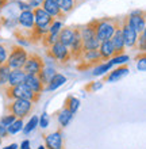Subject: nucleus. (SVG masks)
Segmentation results:
<instances>
[{
	"instance_id": "nucleus-1",
	"label": "nucleus",
	"mask_w": 146,
	"mask_h": 149,
	"mask_svg": "<svg viewBox=\"0 0 146 149\" xmlns=\"http://www.w3.org/2000/svg\"><path fill=\"white\" fill-rule=\"evenodd\" d=\"M93 29H95L96 37L99 42L110 41L115 30L120 26V19L118 18H99V19H92Z\"/></svg>"
},
{
	"instance_id": "nucleus-2",
	"label": "nucleus",
	"mask_w": 146,
	"mask_h": 149,
	"mask_svg": "<svg viewBox=\"0 0 146 149\" xmlns=\"http://www.w3.org/2000/svg\"><path fill=\"white\" fill-rule=\"evenodd\" d=\"M4 96L8 100H15V99H26L30 100L33 103H37L39 100L41 95L39 94H34L33 91H30L24 84H19V86H14V87H8L6 86L4 88H1Z\"/></svg>"
},
{
	"instance_id": "nucleus-3",
	"label": "nucleus",
	"mask_w": 146,
	"mask_h": 149,
	"mask_svg": "<svg viewBox=\"0 0 146 149\" xmlns=\"http://www.w3.org/2000/svg\"><path fill=\"white\" fill-rule=\"evenodd\" d=\"M34 104L35 103L26 100V99H15V100H10V103L6 106V110L12 114L16 119H23L33 113Z\"/></svg>"
},
{
	"instance_id": "nucleus-4",
	"label": "nucleus",
	"mask_w": 146,
	"mask_h": 149,
	"mask_svg": "<svg viewBox=\"0 0 146 149\" xmlns=\"http://www.w3.org/2000/svg\"><path fill=\"white\" fill-rule=\"evenodd\" d=\"M27 57H28V53L23 46H20V45H12L11 50L8 53L7 63L6 64L11 69H22L24 63L27 61Z\"/></svg>"
},
{
	"instance_id": "nucleus-5",
	"label": "nucleus",
	"mask_w": 146,
	"mask_h": 149,
	"mask_svg": "<svg viewBox=\"0 0 146 149\" xmlns=\"http://www.w3.org/2000/svg\"><path fill=\"white\" fill-rule=\"evenodd\" d=\"M80 36H81V41H83L84 50H98L99 49L100 42H99L98 37H96L92 20L88 22L85 26L80 27Z\"/></svg>"
},
{
	"instance_id": "nucleus-6",
	"label": "nucleus",
	"mask_w": 146,
	"mask_h": 149,
	"mask_svg": "<svg viewBox=\"0 0 146 149\" xmlns=\"http://www.w3.org/2000/svg\"><path fill=\"white\" fill-rule=\"evenodd\" d=\"M46 54H48L51 60L58 61V63L62 64V65L64 64H68L72 60L69 49L60 42H55V43H53L50 47H48V49H46Z\"/></svg>"
},
{
	"instance_id": "nucleus-7",
	"label": "nucleus",
	"mask_w": 146,
	"mask_h": 149,
	"mask_svg": "<svg viewBox=\"0 0 146 149\" xmlns=\"http://www.w3.org/2000/svg\"><path fill=\"white\" fill-rule=\"evenodd\" d=\"M120 31H122L123 42H125V47L129 49H135L137 46V39H138V34L134 31V29H131V26L127 22V16L120 19Z\"/></svg>"
},
{
	"instance_id": "nucleus-8",
	"label": "nucleus",
	"mask_w": 146,
	"mask_h": 149,
	"mask_svg": "<svg viewBox=\"0 0 146 149\" xmlns=\"http://www.w3.org/2000/svg\"><path fill=\"white\" fill-rule=\"evenodd\" d=\"M45 67V61L39 54L37 53H31L28 54L27 61L24 63L22 71L26 74H39Z\"/></svg>"
},
{
	"instance_id": "nucleus-9",
	"label": "nucleus",
	"mask_w": 146,
	"mask_h": 149,
	"mask_svg": "<svg viewBox=\"0 0 146 149\" xmlns=\"http://www.w3.org/2000/svg\"><path fill=\"white\" fill-rule=\"evenodd\" d=\"M127 22L131 26V29H134V31L137 34H141L142 31L146 30L145 11L143 10H135V11L130 12L127 15Z\"/></svg>"
},
{
	"instance_id": "nucleus-10",
	"label": "nucleus",
	"mask_w": 146,
	"mask_h": 149,
	"mask_svg": "<svg viewBox=\"0 0 146 149\" xmlns=\"http://www.w3.org/2000/svg\"><path fill=\"white\" fill-rule=\"evenodd\" d=\"M44 141H45V148L46 149H62L64 148V133L62 129L54 130L51 133L44 134Z\"/></svg>"
},
{
	"instance_id": "nucleus-11",
	"label": "nucleus",
	"mask_w": 146,
	"mask_h": 149,
	"mask_svg": "<svg viewBox=\"0 0 146 149\" xmlns=\"http://www.w3.org/2000/svg\"><path fill=\"white\" fill-rule=\"evenodd\" d=\"M69 53L71 57L75 58L76 61H79L80 56L83 53V41H81V36H80V27H75V34H73V39H72L71 45H69Z\"/></svg>"
},
{
	"instance_id": "nucleus-12",
	"label": "nucleus",
	"mask_w": 146,
	"mask_h": 149,
	"mask_svg": "<svg viewBox=\"0 0 146 149\" xmlns=\"http://www.w3.org/2000/svg\"><path fill=\"white\" fill-rule=\"evenodd\" d=\"M42 8L48 12L53 19L61 20V22L65 20V14L60 10L58 4L55 3V0H44V3H42Z\"/></svg>"
},
{
	"instance_id": "nucleus-13",
	"label": "nucleus",
	"mask_w": 146,
	"mask_h": 149,
	"mask_svg": "<svg viewBox=\"0 0 146 149\" xmlns=\"http://www.w3.org/2000/svg\"><path fill=\"white\" fill-rule=\"evenodd\" d=\"M16 20H18V24H19L26 33L31 31L33 29H34V14H33V10L22 11L19 15H18V19Z\"/></svg>"
},
{
	"instance_id": "nucleus-14",
	"label": "nucleus",
	"mask_w": 146,
	"mask_h": 149,
	"mask_svg": "<svg viewBox=\"0 0 146 149\" xmlns=\"http://www.w3.org/2000/svg\"><path fill=\"white\" fill-rule=\"evenodd\" d=\"M23 84L27 87L30 91H33L34 94H42L45 91V86L42 84L41 79L38 77V74H26Z\"/></svg>"
},
{
	"instance_id": "nucleus-15",
	"label": "nucleus",
	"mask_w": 146,
	"mask_h": 149,
	"mask_svg": "<svg viewBox=\"0 0 146 149\" xmlns=\"http://www.w3.org/2000/svg\"><path fill=\"white\" fill-rule=\"evenodd\" d=\"M111 45H112V49H114V57L115 56H120L125 54V42H123V37H122V31H120V26H119L115 33L112 34L110 39Z\"/></svg>"
},
{
	"instance_id": "nucleus-16",
	"label": "nucleus",
	"mask_w": 146,
	"mask_h": 149,
	"mask_svg": "<svg viewBox=\"0 0 146 149\" xmlns=\"http://www.w3.org/2000/svg\"><path fill=\"white\" fill-rule=\"evenodd\" d=\"M129 72H130V69H129V67H127L126 64H125V65H119L118 68L112 69L110 73L104 76V81H107V83L118 81V80L125 77L126 74H129Z\"/></svg>"
},
{
	"instance_id": "nucleus-17",
	"label": "nucleus",
	"mask_w": 146,
	"mask_h": 149,
	"mask_svg": "<svg viewBox=\"0 0 146 149\" xmlns=\"http://www.w3.org/2000/svg\"><path fill=\"white\" fill-rule=\"evenodd\" d=\"M73 34H75V26H68V27L61 29L58 33V37H57V42L69 47L72 39H73Z\"/></svg>"
},
{
	"instance_id": "nucleus-18",
	"label": "nucleus",
	"mask_w": 146,
	"mask_h": 149,
	"mask_svg": "<svg viewBox=\"0 0 146 149\" xmlns=\"http://www.w3.org/2000/svg\"><path fill=\"white\" fill-rule=\"evenodd\" d=\"M98 52H99V54H100L102 61H110L114 57V49H112V45H111L110 41L100 42Z\"/></svg>"
},
{
	"instance_id": "nucleus-19",
	"label": "nucleus",
	"mask_w": 146,
	"mask_h": 149,
	"mask_svg": "<svg viewBox=\"0 0 146 149\" xmlns=\"http://www.w3.org/2000/svg\"><path fill=\"white\" fill-rule=\"evenodd\" d=\"M24 77H26V73H24L22 69H11V72H10V76H8L7 86L8 87H14V86L23 84Z\"/></svg>"
},
{
	"instance_id": "nucleus-20",
	"label": "nucleus",
	"mask_w": 146,
	"mask_h": 149,
	"mask_svg": "<svg viewBox=\"0 0 146 149\" xmlns=\"http://www.w3.org/2000/svg\"><path fill=\"white\" fill-rule=\"evenodd\" d=\"M55 115H57V119H58V123H60V127H61V129H64L65 126L69 125L71 121L73 119V117H75V114L71 113V111L68 110V109H65V107H62L58 113H55Z\"/></svg>"
},
{
	"instance_id": "nucleus-21",
	"label": "nucleus",
	"mask_w": 146,
	"mask_h": 149,
	"mask_svg": "<svg viewBox=\"0 0 146 149\" xmlns=\"http://www.w3.org/2000/svg\"><path fill=\"white\" fill-rule=\"evenodd\" d=\"M65 83H66V77H65L64 74L54 73L53 77L49 80L48 86L45 87V91H54V90H57L58 87L62 86V84H65Z\"/></svg>"
},
{
	"instance_id": "nucleus-22",
	"label": "nucleus",
	"mask_w": 146,
	"mask_h": 149,
	"mask_svg": "<svg viewBox=\"0 0 146 149\" xmlns=\"http://www.w3.org/2000/svg\"><path fill=\"white\" fill-rule=\"evenodd\" d=\"M81 1V0H55V3L58 4L60 10L66 15V14H69L71 11H73L77 6H79V3Z\"/></svg>"
},
{
	"instance_id": "nucleus-23",
	"label": "nucleus",
	"mask_w": 146,
	"mask_h": 149,
	"mask_svg": "<svg viewBox=\"0 0 146 149\" xmlns=\"http://www.w3.org/2000/svg\"><path fill=\"white\" fill-rule=\"evenodd\" d=\"M54 73H55L54 67H53L51 64H45L44 69H42V72H41L39 74H38V77L41 79L42 84L46 87V86H48V83H49V80L53 77V74H54Z\"/></svg>"
},
{
	"instance_id": "nucleus-24",
	"label": "nucleus",
	"mask_w": 146,
	"mask_h": 149,
	"mask_svg": "<svg viewBox=\"0 0 146 149\" xmlns=\"http://www.w3.org/2000/svg\"><path fill=\"white\" fill-rule=\"evenodd\" d=\"M64 107L68 109L71 113L76 114V111L79 110V107H80V100L77 98H75L73 95H68L65 102H64Z\"/></svg>"
},
{
	"instance_id": "nucleus-25",
	"label": "nucleus",
	"mask_w": 146,
	"mask_h": 149,
	"mask_svg": "<svg viewBox=\"0 0 146 149\" xmlns=\"http://www.w3.org/2000/svg\"><path fill=\"white\" fill-rule=\"evenodd\" d=\"M10 72H11V68L8 67L7 64L0 65V88H4V87L7 86Z\"/></svg>"
},
{
	"instance_id": "nucleus-26",
	"label": "nucleus",
	"mask_w": 146,
	"mask_h": 149,
	"mask_svg": "<svg viewBox=\"0 0 146 149\" xmlns=\"http://www.w3.org/2000/svg\"><path fill=\"white\" fill-rule=\"evenodd\" d=\"M23 119H15V121L12 122L11 125L7 127V133H8V136L10 134H16V133H19L20 130L23 129Z\"/></svg>"
},
{
	"instance_id": "nucleus-27",
	"label": "nucleus",
	"mask_w": 146,
	"mask_h": 149,
	"mask_svg": "<svg viewBox=\"0 0 146 149\" xmlns=\"http://www.w3.org/2000/svg\"><path fill=\"white\" fill-rule=\"evenodd\" d=\"M111 65L110 63H104V64H99V65H96L95 68H93V71H92V74L93 76H102V74H104L106 72H108L111 69Z\"/></svg>"
},
{
	"instance_id": "nucleus-28",
	"label": "nucleus",
	"mask_w": 146,
	"mask_h": 149,
	"mask_svg": "<svg viewBox=\"0 0 146 149\" xmlns=\"http://www.w3.org/2000/svg\"><path fill=\"white\" fill-rule=\"evenodd\" d=\"M135 61H137V69L139 72H145L146 71V57H145V52H141L137 57H135Z\"/></svg>"
},
{
	"instance_id": "nucleus-29",
	"label": "nucleus",
	"mask_w": 146,
	"mask_h": 149,
	"mask_svg": "<svg viewBox=\"0 0 146 149\" xmlns=\"http://www.w3.org/2000/svg\"><path fill=\"white\" fill-rule=\"evenodd\" d=\"M37 126H38V117L37 115H34V117H31V119L27 122V125L26 126H23V132H24V134H28V133H31L33 130L35 129Z\"/></svg>"
},
{
	"instance_id": "nucleus-30",
	"label": "nucleus",
	"mask_w": 146,
	"mask_h": 149,
	"mask_svg": "<svg viewBox=\"0 0 146 149\" xmlns=\"http://www.w3.org/2000/svg\"><path fill=\"white\" fill-rule=\"evenodd\" d=\"M129 60H130V57H129L127 54H120V56H115V57H112L108 63H110L111 65H125Z\"/></svg>"
},
{
	"instance_id": "nucleus-31",
	"label": "nucleus",
	"mask_w": 146,
	"mask_h": 149,
	"mask_svg": "<svg viewBox=\"0 0 146 149\" xmlns=\"http://www.w3.org/2000/svg\"><path fill=\"white\" fill-rule=\"evenodd\" d=\"M135 50H141L145 52L146 50V30L142 31L141 34H138V39H137V46Z\"/></svg>"
},
{
	"instance_id": "nucleus-32",
	"label": "nucleus",
	"mask_w": 146,
	"mask_h": 149,
	"mask_svg": "<svg viewBox=\"0 0 146 149\" xmlns=\"http://www.w3.org/2000/svg\"><path fill=\"white\" fill-rule=\"evenodd\" d=\"M57 37H58V36H53V34L46 33V34L42 37V39H41V41H42V45L48 49V47H50L51 45H53V43L57 42Z\"/></svg>"
},
{
	"instance_id": "nucleus-33",
	"label": "nucleus",
	"mask_w": 146,
	"mask_h": 149,
	"mask_svg": "<svg viewBox=\"0 0 146 149\" xmlns=\"http://www.w3.org/2000/svg\"><path fill=\"white\" fill-rule=\"evenodd\" d=\"M62 29V22L61 20H54L53 23H51V26L48 29V33L49 34H53V36H58L60 30Z\"/></svg>"
},
{
	"instance_id": "nucleus-34",
	"label": "nucleus",
	"mask_w": 146,
	"mask_h": 149,
	"mask_svg": "<svg viewBox=\"0 0 146 149\" xmlns=\"http://www.w3.org/2000/svg\"><path fill=\"white\" fill-rule=\"evenodd\" d=\"M102 87H103V81H92L84 87V90L87 91V92H96V91L100 90Z\"/></svg>"
},
{
	"instance_id": "nucleus-35",
	"label": "nucleus",
	"mask_w": 146,
	"mask_h": 149,
	"mask_svg": "<svg viewBox=\"0 0 146 149\" xmlns=\"http://www.w3.org/2000/svg\"><path fill=\"white\" fill-rule=\"evenodd\" d=\"M7 57H8V50H7V46L0 43V65L7 63Z\"/></svg>"
},
{
	"instance_id": "nucleus-36",
	"label": "nucleus",
	"mask_w": 146,
	"mask_h": 149,
	"mask_svg": "<svg viewBox=\"0 0 146 149\" xmlns=\"http://www.w3.org/2000/svg\"><path fill=\"white\" fill-rule=\"evenodd\" d=\"M15 119H16V118L14 117L12 114H7V115H3V117L0 118V123H1L3 126H6V127H8V126L11 125Z\"/></svg>"
},
{
	"instance_id": "nucleus-37",
	"label": "nucleus",
	"mask_w": 146,
	"mask_h": 149,
	"mask_svg": "<svg viewBox=\"0 0 146 149\" xmlns=\"http://www.w3.org/2000/svg\"><path fill=\"white\" fill-rule=\"evenodd\" d=\"M38 125H39L42 129H45V127H48L49 126V115H48L46 111L41 115V118H38Z\"/></svg>"
},
{
	"instance_id": "nucleus-38",
	"label": "nucleus",
	"mask_w": 146,
	"mask_h": 149,
	"mask_svg": "<svg viewBox=\"0 0 146 149\" xmlns=\"http://www.w3.org/2000/svg\"><path fill=\"white\" fill-rule=\"evenodd\" d=\"M42 3H44V0H28V1H27V4L30 6V8H31V10L41 7V6H42Z\"/></svg>"
},
{
	"instance_id": "nucleus-39",
	"label": "nucleus",
	"mask_w": 146,
	"mask_h": 149,
	"mask_svg": "<svg viewBox=\"0 0 146 149\" xmlns=\"http://www.w3.org/2000/svg\"><path fill=\"white\" fill-rule=\"evenodd\" d=\"M8 136L7 133V127L6 126H3L1 123H0V138H6Z\"/></svg>"
},
{
	"instance_id": "nucleus-40",
	"label": "nucleus",
	"mask_w": 146,
	"mask_h": 149,
	"mask_svg": "<svg viewBox=\"0 0 146 149\" xmlns=\"http://www.w3.org/2000/svg\"><path fill=\"white\" fill-rule=\"evenodd\" d=\"M20 149H31V144L28 140H24L22 144H20Z\"/></svg>"
},
{
	"instance_id": "nucleus-41",
	"label": "nucleus",
	"mask_w": 146,
	"mask_h": 149,
	"mask_svg": "<svg viewBox=\"0 0 146 149\" xmlns=\"http://www.w3.org/2000/svg\"><path fill=\"white\" fill-rule=\"evenodd\" d=\"M3 149H18V144H11V145L6 146V148H3Z\"/></svg>"
},
{
	"instance_id": "nucleus-42",
	"label": "nucleus",
	"mask_w": 146,
	"mask_h": 149,
	"mask_svg": "<svg viewBox=\"0 0 146 149\" xmlns=\"http://www.w3.org/2000/svg\"><path fill=\"white\" fill-rule=\"evenodd\" d=\"M37 149H46V148H45L44 145H39V146H38V148H37Z\"/></svg>"
},
{
	"instance_id": "nucleus-43",
	"label": "nucleus",
	"mask_w": 146,
	"mask_h": 149,
	"mask_svg": "<svg viewBox=\"0 0 146 149\" xmlns=\"http://www.w3.org/2000/svg\"><path fill=\"white\" fill-rule=\"evenodd\" d=\"M0 145H1V138H0Z\"/></svg>"
},
{
	"instance_id": "nucleus-44",
	"label": "nucleus",
	"mask_w": 146,
	"mask_h": 149,
	"mask_svg": "<svg viewBox=\"0 0 146 149\" xmlns=\"http://www.w3.org/2000/svg\"><path fill=\"white\" fill-rule=\"evenodd\" d=\"M0 30H1V23H0Z\"/></svg>"
}]
</instances>
